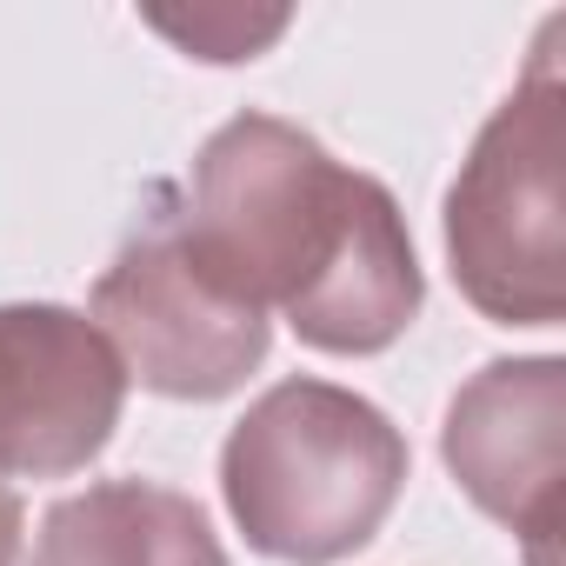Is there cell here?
Instances as JSON below:
<instances>
[{
    "mask_svg": "<svg viewBox=\"0 0 566 566\" xmlns=\"http://www.w3.org/2000/svg\"><path fill=\"white\" fill-rule=\"evenodd\" d=\"M187 240L321 354H387L427 301L400 200L307 127L233 114L180 180Z\"/></svg>",
    "mask_w": 566,
    "mask_h": 566,
    "instance_id": "obj_1",
    "label": "cell"
},
{
    "mask_svg": "<svg viewBox=\"0 0 566 566\" xmlns=\"http://www.w3.org/2000/svg\"><path fill=\"white\" fill-rule=\"evenodd\" d=\"M407 467V433L367 394L294 374L233 420L220 447V500L253 553L334 566L387 526Z\"/></svg>",
    "mask_w": 566,
    "mask_h": 566,
    "instance_id": "obj_2",
    "label": "cell"
},
{
    "mask_svg": "<svg viewBox=\"0 0 566 566\" xmlns=\"http://www.w3.org/2000/svg\"><path fill=\"white\" fill-rule=\"evenodd\" d=\"M566 21H546L526 74L473 134L447 187L453 287L500 327H559L566 314Z\"/></svg>",
    "mask_w": 566,
    "mask_h": 566,
    "instance_id": "obj_3",
    "label": "cell"
},
{
    "mask_svg": "<svg viewBox=\"0 0 566 566\" xmlns=\"http://www.w3.org/2000/svg\"><path fill=\"white\" fill-rule=\"evenodd\" d=\"M127 380L167 400H227L273 347V321L187 240L180 180H154L114 266L94 280V314Z\"/></svg>",
    "mask_w": 566,
    "mask_h": 566,
    "instance_id": "obj_4",
    "label": "cell"
},
{
    "mask_svg": "<svg viewBox=\"0 0 566 566\" xmlns=\"http://www.w3.org/2000/svg\"><path fill=\"white\" fill-rule=\"evenodd\" d=\"M127 367L107 334L54 301L0 307V480H67L107 453Z\"/></svg>",
    "mask_w": 566,
    "mask_h": 566,
    "instance_id": "obj_5",
    "label": "cell"
},
{
    "mask_svg": "<svg viewBox=\"0 0 566 566\" xmlns=\"http://www.w3.org/2000/svg\"><path fill=\"white\" fill-rule=\"evenodd\" d=\"M559 447H566V360H486L453 400L440 427L447 473L460 493L500 520L526 566H553L559 533Z\"/></svg>",
    "mask_w": 566,
    "mask_h": 566,
    "instance_id": "obj_6",
    "label": "cell"
},
{
    "mask_svg": "<svg viewBox=\"0 0 566 566\" xmlns=\"http://www.w3.org/2000/svg\"><path fill=\"white\" fill-rule=\"evenodd\" d=\"M28 566H227L207 506L160 480H94L48 506Z\"/></svg>",
    "mask_w": 566,
    "mask_h": 566,
    "instance_id": "obj_7",
    "label": "cell"
},
{
    "mask_svg": "<svg viewBox=\"0 0 566 566\" xmlns=\"http://www.w3.org/2000/svg\"><path fill=\"white\" fill-rule=\"evenodd\" d=\"M147 28H160L174 48H187L193 61H253L260 48H273L287 34V14H240V8H193V14H147Z\"/></svg>",
    "mask_w": 566,
    "mask_h": 566,
    "instance_id": "obj_8",
    "label": "cell"
},
{
    "mask_svg": "<svg viewBox=\"0 0 566 566\" xmlns=\"http://www.w3.org/2000/svg\"><path fill=\"white\" fill-rule=\"evenodd\" d=\"M21 526H28V506L14 486H0V566H14L21 559Z\"/></svg>",
    "mask_w": 566,
    "mask_h": 566,
    "instance_id": "obj_9",
    "label": "cell"
}]
</instances>
